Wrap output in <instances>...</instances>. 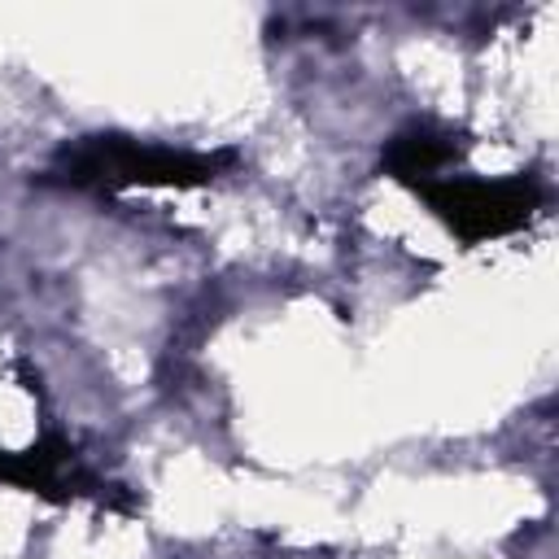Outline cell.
Listing matches in <instances>:
<instances>
[{"label": "cell", "instance_id": "cell-1", "mask_svg": "<svg viewBox=\"0 0 559 559\" xmlns=\"http://www.w3.org/2000/svg\"><path fill=\"white\" fill-rule=\"evenodd\" d=\"M236 153H192L144 144L131 135H87L57 153L52 175L70 188H201L227 170Z\"/></svg>", "mask_w": 559, "mask_h": 559}, {"label": "cell", "instance_id": "cell-2", "mask_svg": "<svg viewBox=\"0 0 559 559\" xmlns=\"http://www.w3.org/2000/svg\"><path fill=\"white\" fill-rule=\"evenodd\" d=\"M415 192L428 201V210L463 240V245H485L498 236L520 231L537 205L542 192L524 175L507 179H467V175H441L428 183H415Z\"/></svg>", "mask_w": 559, "mask_h": 559}, {"label": "cell", "instance_id": "cell-3", "mask_svg": "<svg viewBox=\"0 0 559 559\" xmlns=\"http://www.w3.org/2000/svg\"><path fill=\"white\" fill-rule=\"evenodd\" d=\"M0 480L44 498H70L96 489V480L74 463V450L57 437L35 441L31 450H0Z\"/></svg>", "mask_w": 559, "mask_h": 559}, {"label": "cell", "instance_id": "cell-4", "mask_svg": "<svg viewBox=\"0 0 559 559\" xmlns=\"http://www.w3.org/2000/svg\"><path fill=\"white\" fill-rule=\"evenodd\" d=\"M459 144H454V135H445V131H432V127H406V131H397L393 140H389V148H384V170L393 175V179H402V183H428V179H441L454 162H459Z\"/></svg>", "mask_w": 559, "mask_h": 559}]
</instances>
